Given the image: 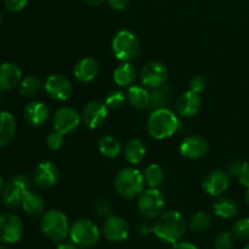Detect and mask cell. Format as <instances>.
<instances>
[{
    "mask_svg": "<svg viewBox=\"0 0 249 249\" xmlns=\"http://www.w3.org/2000/svg\"><path fill=\"white\" fill-rule=\"evenodd\" d=\"M112 53L117 60L129 62L140 53V41L138 36L128 29L119 31L112 40Z\"/></svg>",
    "mask_w": 249,
    "mask_h": 249,
    "instance_id": "5",
    "label": "cell"
},
{
    "mask_svg": "<svg viewBox=\"0 0 249 249\" xmlns=\"http://www.w3.org/2000/svg\"><path fill=\"white\" fill-rule=\"evenodd\" d=\"M129 225L122 216L111 215L102 225V233L111 242H123L129 236Z\"/></svg>",
    "mask_w": 249,
    "mask_h": 249,
    "instance_id": "15",
    "label": "cell"
},
{
    "mask_svg": "<svg viewBox=\"0 0 249 249\" xmlns=\"http://www.w3.org/2000/svg\"><path fill=\"white\" fill-rule=\"evenodd\" d=\"M2 187H4V180H2L1 175H0V195H1V191H2Z\"/></svg>",
    "mask_w": 249,
    "mask_h": 249,
    "instance_id": "47",
    "label": "cell"
},
{
    "mask_svg": "<svg viewBox=\"0 0 249 249\" xmlns=\"http://www.w3.org/2000/svg\"><path fill=\"white\" fill-rule=\"evenodd\" d=\"M229 184H230V178L223 170H213L208 173L203 180L204 191L213 197L221 196L224 192L228 190Z\"/></svg>",
    "mask_w": 249,
    "mask_h": 249,
    "instance_id": "17",
    "label": "cell"
},
{
    "mask_svg": "<svg viewBox=\"0 0 249 249\" xmlns=\"http://www.w3.org/2000/svg\"><path fill=\"white\" fill-rule=\"evenodd\" d=\"M212 224V216L211 214L207 213V212L202 211L198 213L195 214L194 216L190 220V229L195 232H203L211 226Z\"/></svg>",
    "mask_w": 249,
    "mask_h": 249,
    "instance_id": "32",
    "label": "cell"
},
{
    "mask_svg": "<svg viewBox=\"0 0 249 249\" xmlns=\"http://www.w3.org/2000/svg\"><path fill=\"white\" fill-rule=\"evenodd\" d=\"M31 179L24 174L16 175L11 178L7 182H5L1 191L2 203L9 208H16L21 206L22 199L29 191Z\"/></svg>",
    "mask_w": 249,
    "mask_h": 249,
    "instance_id": "7",
    "label": "cell"
},
{
    "mask_svg": "<svg viewBox=\"0 0 249 249\" xmlns=\"http://www.w3.org/2000/svg\"><path fill=\"white\" fill-rule=\"evenodd\" d=\"M107 108L105 102L91 100L84 106L82 112V121L89 129H97L106 122Z\"/></svg>",
    "mask_w": 249,
    "mask_h": 249,
    "instance_id": "11",
    "label": "cell"
},
{
    "mask_svg": "<svg viewBox=\"0 0 249 249\" xmlns=\"http://www.w3.org/2000/svg\"><path fill=\"white\" fill-rule=\"evenodd\" d=\"M125 100L126 96L123 94V91L114 89L111 90V91L106 95V97H105V104H106V106L108 107V108L118 109L123 106Z\"/></svg>",
    "mask_w": 249,
    "mask_h": 249,
    "instance_id": "33",
    "label": "cell"
},
{
    "mask_svg": "<svg viewBox=\"0 0 249 249\" xmlns=\"http://www.w3.org/2000/svg\"><path fill=\"white\" fill-rule=\"evenodd\" d=\"M207 82L203 77H195L190 80V90L195 92H198V94H202V92L206 90Z\"/></svg>",
    "mask_w": 249,
    "mask_h": 249,
    "instance_id": "40",
    "label": "cell"
},
{
    "mask_svg": "<svg viewBox=\"0 0 249 249\" xmlns=\"http://www.w3.org/2000/svg\"><path fill=\"white\" fill-rule=\"evenodd\" d=\"M145 186V177L135 168H124L114 179V189L117 194L125 199H133L140 196Z\"/></svg>",
    "mask_w": 249,
    "mask_h": 249,
    "instance_id": "3",
    "label": "cell"
},
{
    "mask_svg": "<svg viewBox=\"0 0 249 249\" xmlns=\"http://www.w3.org/2000/svg\"><path fill=\"white\" fill-rule=\"evenodd\" d=\"M243 249H249V243H248V245H247V246H246V247H245V248H243Z\"/></svg>",
    "mask_w": 249,
    "mask_h": 249,
    "instance_id": "50",
    "label": "cell"
},
{
    "mask_svg": "<svg viewBox=\"0 0 249 249\" xmlns=\"http://www.w3.org/2000/svg\"><path fill=\"white\" fill-rule=\"evenodd\" d=\"M232 233L241 241H249V218H241L233 224Z\"/></svg>",
    "mask_w": 249,
    "mask_h": 249,
    "instance_id": "34",
    "label": "cell"
},
{
    "mask_svg": "<svg viewBox=\"0 0 249 249\" xmlns=\"http://www.w3.org/2000/svg\"><path fill=\"white\" fill-rule=\"evenodd\" d=\"M24 119L33 126H40L45 124L49 118V108L44 102L32 101L24 107Z\"/></svg>",
    "mask_w": 249,
    "mask_h": 249,
    "instance_id": "21",
    "label": "cell"
},
{
    "mask_svg": "<svg viewBox=\"0 0 249 249\" xmlns=\"http://www.w3.org/2000/svg\"><path fill=\"white\" fill-rule=\"evenodd\" d=\"M165 201L164 196L158 189H148L142 191L138 198V212L146 219H155L163 213Z\"/></svg>",
    "mask_w": 249,
    "mask_h": 249,
    "instance_id": "8",
    "label": "cell"
},
{
    "mask_svg": "<svg viewBox=\"0 0 249 249\" xmlns=\"http://www.w3.org/2000/svg\"><path fill=\"white\" fill-rule=\"evenodd\" d=\"M140 78L143 85L155 89L165 84L168 79V68L165 67L164 63L152 61L145 65V67L141 70Z\"/></svg>",
    "mask_w": 249,
    "mask_h": 249,
    "instance_id": "12",
    "label": "cell"
},
{
    "mask_svg": "<svg viewBox=\"0 0 249 249\" xmlns=\"http://www.w3.org/2000/svg\"><path fill=\"white\" fill-rule=\"evenodd\" d=\"M49 96L55 101H66L72 94V84L62 74H51L44 84Z\"/></svg>",
    "mask_w": 249,
    "mask_h": 249,
    "instance_id": "14",
    "label": "cell"
},
{
    "mask_svg": "<svg viewBox=\"0 0 249 249\" xmlns=\"http://www.w3.org/2000/svg\"><path fill=\"white\" fill-rule=\"evenodd\" d=\"M208 141L201 135H190L184 139L180 145V153L182 157L191 160L203 158L208 153Z\"/></svg>",
    "mask_w": 249,
    "mask_h": 249,
    "instance_id": "13",
    "label": "cell"
},
{
    "mask_svg": "<svg viewBox=\"0 0 249 249\" xmlns=\"http://www.w3.org/2000/svg\"><path fill=\"white\" fill-rule=\"evenodd\" d=\"M238 181H240V184L243 185V186L246 187L249 186V168L245 173H243L242 175H241L240 178H238Z\"/></svg>",
    "mask_w": 249,
    "mask_h": 249,
    "instance_id": "44",
    "label": "cell"
},
{
    "mask_svg": "<svg viewBox=\"0 0 249 249\" xmlns=\"http://www.w3.org/2000/svg\"><path fill=\"white\" fill-rule=\"evenodd\" d=\"M2 101H4V94H2V90L0 89V105L2 104Z\"/></svg>",
    "mask_w": 249,
    "mask_h": 249,
    "instance_id": "48",
    "label": "cell"
},
{
    "mask_svg": "<svg viewBox=\"0 0 249 249\" xmlns=\"http://www.w3.org/2000/svg\"><path fill=\"white\" fill-rule=\"evenodd\" d=\"M60 178L58 168L50 160L39 163L34 170V182L41 189H51L55 186Z\"/></svg>",
    "mask_w": 249,
    "mask_h": 249,
    "instance_id": "16",
    "label": "cell"
},
{
    "mask_svg": "<svg viewBox=\"0 0 249 249\" xmlns=\"http://www.w3.org/2000/svg\"><path fill=\"white\" fill-rule=\"evenodd\" d=\"M245 198H246V202H247V204L249 206V186L247 187V191H246Z\"/></svg>",
    "mask_w": 249,
    "mask_h": 249,
    "instance_id": "46",
    "label": "cell"
},
{
    "mask_svg": "<svg viewBox=\"0 0 249 249\" xmlns=\"http://www.w3.org/2000/svg\"><path fill=\"white\" fill-rule=\"evenodd\" d=\"M63 134H61L60 131L53 130L46 138V145L50 148L51 151H58L63 145Z\"/></svg>",
    "mask_w": 249,
    "mask_h": 249,
    "instance_id": "36",
    "label": "cell"
},
{
    "mask_svg": "<svg viewBox=\"0 0 249 249\" xmlns=\"http://www.w3.org/2000/svg\"><path fill=\"white\" fill-rule=\"evenodd\" d=\"M143 177H145V182L151 189H158L164 180V172L160 165L152 163L146 168Z\"/></svg>",
    "mask_w": 249,
    "mask_h": 249,
    "instance_id": "31",
    "label": "cell"
},
{
    "mask_svg": "<svg viewBox=\"0 0 249 249\" xmlns=\"http://www.w3.org/2000/svg\"><path fill=\"white\" fill-rule=\"evenodd\" d=\"M23 236V223L12 213L0 215V242L12 245L18 242Z\"/></svg>",
    "mask_w": 249,
    "mask_h": 249,
    "instance_id": "9",
    "label": "cell"
},
{
    "mask_svg": "<svg viewBox=\"0 0 249 249\" xmlns=\"http://www.w3.org/2000/svg\"><path fill=\"white\" fill-rule=\"evenodd\" d=\"M249 168V163L246 162V160H233L230 165H229V175L235 178H240L243 173L246 172Z\"/></svg>",
    "mask_w": 249,
    "mask_h": 249,
    "instance_id": "38",
    "label": "cell"
},
{
    "mask_svg": "<svg viewBox=\"0 0 249 249\" xmlns=\"http://www.w3.org/2000/svg\"><path fill=\"white\" fill-rule=\"evenodd\" d=\"M100 66L96 60L91 57H84L78 61L73 68L75 79L80 83H90L99 75Z\"/></svg>",
    "mask_w": 249,
    "mask_h": 249,
    "instance_id": "19",
    "label": "cell"
},
{
    "mask_svg": "<svg viewBox=\"0 0 249 249\" xmlns=\"http://www.w3.org/2000/svg\"><path fill=\"white\" fill-rule=\"evenodd\" d=\"M170 99H172V89L168 85H160V87L155 88L151 92V102L150 107L155 109L165 108L169 105Z\"/></svg>",
    "mask_w": 249,
    "mask_h": 249,
    "instance_id": "28",
    "label": "cell"
},
{
    "mask_svg": "<svg viewBox=\"0 0 249 249\" xmlns=\"http://www.w3.org/2000/svg\"><path fill=\"white\" fill-rule=\"evenodd\" d=\"M202 100L198 92H195L192 90L184 92L180 95L175 102L178 113L184 118H190V117L196 116L201 109Z\"/></svg>",
    "mask_w": 249,
    "mask_h": 249,
    "instance_id": "18",
    "label": "cell"
},
{
    "mask_svg": "<svg viewBox=\"0 0 249 249\" xmlns=\"http://www.w3.org/2000/svg\"><path fill=\"white\" fill-rule=\"evenodd\" d=\"M56 249H79L77 245H75L74 242H72V241H70V242H58V246Z\"/></svg>",
    "mask_w": 249,
    "mask_h": 249,
    "instance_id": "43",
    "label": "cell"
},
{
    "mask_svg": "<svg viewBox=\"0 0 249 249\" xmlns=\"http://www.w3.org/2000/svg\"><path fill=\"white\" fill-rule=\"evenodd\" d=\"M0 249H11V248H9V247H0Z\"/></svg>",
    "mask_w": 249,
    "mask_h": 249,
    "instance_id": "49",
    "label": "cell"
},
{
    "mask_svg": "<svg viewBox=\"0 0 249 249\" xmlns=\"http://www.w3.org/2000/svg\"><path fill=\"white\" fill-rule=\"evenodd\" d=\"M22 71L16 63L4 62L0 65V89L11 90L21 83Z\"/></svg>",
    "mask_w": 249,
    "mask_h": 249,
    "instance_id": "20",
    "label": "cell"
},
{
    "mask_svg": "<svg viewBox=\"0 0 249 249\" xmlns=\"http://www.w3.org/2000/svg\"><path fill=\"white\" fill-rule=\"evenodd\" d=\"M126 101L133 106L134 108L145 109L150 107L151 92L147 89L140 85H130L126 91Z\"/></svg>",
    "mask_w": 249,
    "mask_h": 249,
    "instance_id": "23",
    "label": "cell"
},
{
    "mask_svg": "<svg viewBox=\"0 0 249 249\" xmlns=\"http://www.w3.org/2000/svg\"><path fill=\"white\" fill-rule=\"evenodd\" d=\"M107 4L112 10L123 11L129 6V0H107Z\"/></svg>",
    "mask_w": 249,
    "mask_h": 249,
    "instance_id": "41",
    "label": "cell"
},
{
    "mask_svg": "<svg viewBox=\"0 0 249 249\" xmlns=\"http://www.w3.org/2000/svg\"><path fill=\"white\" fill-rule=\"evenodd\" d=\"M70 237L80 248H91L100 240V231L90 219H79L70 228Z\"/></svg>",
    "mask_w": 249,
    "mask_h": 249,
    "instance_id": "6",
    "label": "cell"
},
{
    "mask_svg": "<svg viewBox=\"0 0 249 249\" xmlns=\"http://www.w3.org/2000/svg\"><path fill=\"white\" fill-rule=\"evenodd\" d=\"M153 232L162 242L174 245L179 242L186 232V220L180 212H165L160 214L153 226Z\"/></svg>",
    "mask_w": 249,
    "mask_h": 249,
    "instance_id": "1",
    "label": "cell"
},
{
    "mask_svg": "<svg viewBox=\"0 0 249 249\" xmlns=\"http://www.w3.org/2000/svg\"><path fill=\"white\" fill-rule=\"evenodd\" d=\"M0 26H1V15H0Z\"/></svg>",
    "mask_w": 249,
    "mask_h": 249,
    "instance_id": "51",
    "label": "cell"
},
{
    "mask_svg": "<svg viewBox=\"0 0 249 249\" xmlns=\"http://www.w3.org/2000/svg\"><path fill=\"white\" fill-rule=\"evenodd\" d=\"M170 249H198V248L190 242H185V241L180 242L179 241V242L174 243V245H173V247Z\"/></svg>",
    "mask_w": 249,
    "mask_h": 249,
    "instance_id": "42",
    "label": "cell"
},
{
    "mask_svg": "<svg viewBox=\"0 0 249 249\" xmlns=\"http://www.w3.org/2000/svg\"><path fill=\"white\" fill-rule=\"evenodd\" d=\"M179 119L169 108H160L152 111L147 121V131L151 138L164 140L170 138L179 129Z\"/></svg>",
    "mask_w": 249,
    "mask_h": 249,
    "instance_id": "2",
    "label": "cell"
},
{
    "mask_svg": "<svg viewBox=\"0 0 249 249\" xmlns=\"http://www.w3.org/2000/svg\"><path fill=\"white\" fill-rule=\"evenodd\" d=\"M43 83L36 75H28L19 83V94L26 97H33L40 92Z\"/></svg>",
    "mask_w": 249,
    "mask_h": 249,
    "instance_id": "30",
    "label": "cell"
},
{
    "mask_svg": "<svg viewBox=\"0 0 249 249\" xmlns=\"http://www.w3.org/2000/svg\"><path fill=\"white\" fill-rule=\"evenodd\" d=\"M5 7L12 12L22 11L28 4V0H2Z\"/></svg>",
    "mask_w": 249,
    "mask_h": 249,
    "instance_id": "39",
    "label": "cell"
},
{
    "mask_svg": "<svg viewBox=\"0 0 249 249\" xmlns=\"http://www.w3.org/2000/svg\"><path fill=\"white\" fill-rule=\"evenodd\" d=\"M95 212L100 218H109L113 212V207H112L111 202L107 199H99L95 203Z\"/></svg>",
    "mask_w": 249,
    "mask_h": 249,
    "instance_id": "37",
    "label": "cell"
},
{
    "mask_svg": "<svg viewBox=\"0 0 249 249\" xmlns=\"http://www.w3.org/2000/svg\"><path fill=\"white\" fill-rule=\"evenodd\" d=\"M21 206L28 215L39 216L43 214L44 209H45V201L41 195L28 191L22 199Z\"/></svg>",
    "mask_w": 249,
    "mask_h": 249,
    "instance_id": "24",
    "label": "cell"
},
{
    "mask_svg": "<svg viewBox=\"0 0 249 249\" xmlns=\"http://www.w3.org/2000/svg\"><path fill=\"white\" fill-rule=\"evenodd\" d=\"M146 156V147L142 141L138 139H131L125 143L124 147V158L131 165L140 164Z\"/></svg>",
    "mask_w": 249,
    "mask_h": 249,
    "instance_id": "25",
    "label": "cell"
},
{
    "mask_svg": "<svg viewBox=\"0 0 249 249\" xmlns=\"http://www.w3.org/2000/svg\"><path fill=\"white\" fill-rule=\"evenodd\" d=\"M99 151L104 157L112 160L121 155L122 145L116 138L107 135L99 141Z\"/></svg>",
    "mask_w": 249,
    "mask_h": 249,
    "instance_id": "29",
    "label": "cell"
},
{
    "mask_svg": "<svg viewBox=\"0 0 249 249\" xmlns=\"http://www.w3.org/2000/svg\"><path fill=\"white\" fill-rule=\"evenodd\" d=\"M87 5H90V6H96V5L102 4L105 0H83Z\"/></svg>",
    "mask_w": 249,
    "mask_h": 249,
    "instance_id": "45",
    "label": "cell"
},
{
    "mask_svg": "<svg viewBox=\"0 0 249 249\" xmlns=\"http://www.w3.org/2000/svg\"><path fill=\"white\" fill-rule=\"evenodd\" d=\"M80 122H82V114L78 113L74 108L62 107L53 116V130L60 131L63 135H68L77 130Z\"/></svg>",
    "mask_w": 249,
    "mask_h": 249,
    "instance_id": "10",
    "label": "cell"
},
{
    "mask_svg": "<svg viewBox=\"0 0 249 249\" xmlns=\"http://www.w3.org/2000/svg\"><path fill=\"white\" fill-rule=\"evenodd\" d=\"M136 78V70L131 63L123 62L114 70L113 80L118 87L126 88L133 85Z\"/></svg>",
    "mask_w": 249,
    "mask_h": 249,
    "instance_id": "26",
    "label": "cell"
},
{
    "mask_svg": "<svg viewBox=\"0 0 249 249\" xmlns=\"http://www.w3.org/2000/svg\"><path fill=\"white\" fill-rule=\"evenodd\" d=\"M40 230L53 242H62L70 235L68 219L62 212L49 211L41 216Z\"/></svg>",
    "mask_w": 249,
    "mask_h": 249,
    "instance_id": "4",
    "label": "cell"
},
{
    "mask_svg": "<svg viewBox=\"0 0 249 249\" xmlns=\"http://www.w3.org/2000/svg\"><path fill=\"white\" fill-rule=\"evenodd\" d=\"M213 211L219 218L231 219L237 215L238 206L233 199L229 197H221L213 204Z\"/></svg>",
    "mask_w": 249,
    "mask_h": 249,
    "instance_id": "27",
    "label": "cell"
},
{
    "mask_svg": "<svg viewBox=\"0 0 249 249\" xmlns=\"http://www.w3.org/2000/svg\"><path fill=\"white\" fill-rule=\"evenodd\" d=\"M16 134V121L10 112L0 111V147L9 145Z\"/></svg>",
    "mask_w": 249,
    "mask_h": 249,
    "instance_id": "22",
    "label": "cell"
},
{
    "mask_svg": "<svg viewBox=\"0 0 249 249\" xmlns=\"http://www.w3.org/2000/svg\"><path fill=\"white\" fill-rule=\"evenodd\" d=\"M233 247H235V236L228 231L219 233L214 241L215 249H233Z\"/></svg>",
    "mask_w": 249,
    "mask_h": 249,
    "instance_id": "35",
    "label": "cell"
}]
</instances>
